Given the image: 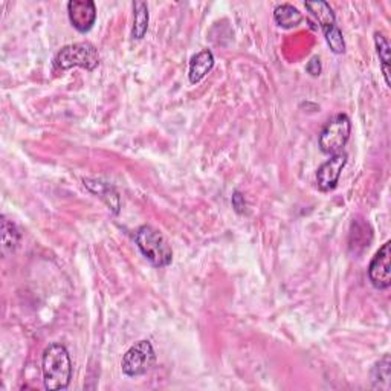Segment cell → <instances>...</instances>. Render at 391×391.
I'll use <instances>...</instances> for the list:
<instances>
[{
    "mask_svg": "<svg viewBox=\"0 0 391 391\" xmlns=\"http://www.w3.org/2000/svg\"><path fill=\"white\" fill-rule=\"evenodd\" d=\"M45 388L66 390L72 379V362L68 348L61 344L47 346L42 359Z\"/></svg>",
    "mask_w": 391,
    "mask_h": 391,
    "instance_id": "1",
    "label": "cell"
},
{
    "mask_svg": "<svg viewBox=\"0 0 391 391\" xmlns=\"http://www.w3.org/2000/svg\"><path fill=\"white\" fill-rule=\"evenodd\" d=\"M135 242H137L139 251L144 254V257L153 266L165 268L171 263V246L167 242V238L153 227L142 225L141 228H138L137 234H135Z\"/></svg>",
    "mask_w": 391,
    "mask_h": 391,
    "instance_id": "2",
    "label": "cell"
},
{
    "mask_svg": "<svg viewBox=\"0 0 391 391\" xmlns=\"http://www.w3.org/2000/svg\"><path fill=\"white\" fill-rule=\"evenodd\" d=\"M100 60L101 57L97 47L89 42H82L61 47L55 57V66L61 70H68L70 68L93 70L100 65Z\"/></svg>",
    "mask_w": 391,
    "mask_h": 391,
    "instance_id": "3",
    "label": "cell"
},
{
    "mask_svg": "<svg viewBox=\"0 0 391 391\" xmlns=\"http://www.w3.org/2000/svg\"><path fill=\"white\" fill-rule=\"evenodd\" d=\"M352 132V123L347 115L339 114L327 121L324 129L320 133V148L325 155H337L350 138Z\"/></svg>",
    "mask_w": 391,
    "mask_h": 391,
    "instance_id": "4",
    "label": "cell"
},
{
    "mask_svg": "<svg viewBox=\"0 0 391 391\" xmlns=\"http://www.w3.org/2000/svg\"><path fill=\"white\" fill-rule=\"evenodd\" d=\"M153 362H155L153 346H151L150 341L142 339L127 350L123 358L121 369L124 374H127V376L130 378L141 376V374H146L151 369Z\"/></svg>",
    "mask_w": 391,
    "mask_h": 391,
    "instance_id": "5",
    "label": "cell"
},
{
    "mask_svg": "<svg viewBox=\"0 0 391 391\" xmlns=\"http://www.w3.org/2000/svg\"><path fill=\"white\" fill-rule=\"evenodd\" d=\"M391 243L385 242L382 248L374 255L370 266H369V277L371 284L376 289H387L391 284Z\"/></svg>",
    "mask_w": 391,
    "mask_h": 391,
    "instance_id": "6",
    "label": "cell"
},
{
    "mask_svg": "<svg viewBox=\"0 0 391 391\" xmlns=\"http://www.w3.org/2000/svg\"><path fill=\"white\" fill-rule=\"evenodd\" d=\"M68 14L70 23L79 33L91 31L97 20V8L92 0H70L68 3Z\"/></svg>",
    "mask_w": 391,
    "mask_h": 391,
    "instance_id": "7",
    "label": "cell"
},
{
    "mask_svg": "<svg viewBox=\"0 0 391 391\" xmlns=\"http://www.w3.org/2000/svg\"><path fill=\"white\" fill-rule=\"evenodd\" d=\"M346 164H347L346 153L339 151V153H337V155H332L329 161H325L320 169H318L316 183H318V187H320V190L330 191L337 187V183L341 176V171L346 167Z\"/></svg>",
    "mask_w": 391,
    "mask_h": 391,
    "instance_id": "8",
    "label": "cell"
},
{
    "mask_svg": "<svg viewBox=\"0 0 391 391\" xmlns=\"http://www.w3.org/2000/svg\"><path fill=\"white\" fill-rule=\"evenodd\" d=\"M84 185L89 188L93 194L100 196L115 214L119 213V206H121V202H119V194H118V191L110 185V183L98 181V179H84Z\"/></svg>",
    "mask_w": 391,
    "mask_h": 391,
    "instance_id": "9",
    "label": "cell"
},
{
    "mask_svg": "<svg viewBox=\"0 0 391 391\" xmlns=\"http://www.w3.org/2000/svg\"><path fill=\"white\" fill-rule=\"evenodd\" d=\"M213 66H214V55L211 51L205 49L197 52L196 55L191 57L190 61V74H188L190 82L193 84L199 83L213 69Z\"/></svg>",
    "mask_w": 391,
    "mask_h": 391,
    "instance_id": "10",
    "label": "cell"
},
{
    "mask_svg": "<svg viewBox=\"0 0 391 391\" xmlns=\"http://www.w3.org/2000/svg\"><path fill=\"white\" fill-rule=\"evenodd\" d=\"M274 19L278 26L291 29L298 26L302 22V14L295 6L289 3H283V5H278L274 10Z\"/></svg>",
    "mask_w": 391,
    "mask_h": 391,
    "instance_id": "11",
    "label": "cell"
},
{
    "mask_svg": "<svg viewBox=\"0 0 391 391\" xmlns=\"http://www.w3.org/2000/svg\"><path fill=\"white\" fill-rule=\"evenodd\" d=\"M306 10L312 17L320 23L321 29L335 25V13L332 6L324 0H315V2H306Z\"/></svg>",
    "mask_w": 391,
    "mask_h": 391,
    "instance_id": "12",
    "label": "cell"
},
{
    "mask_svg": "<svg viewBox=\"0 0 391 391\" xmlns=\"http://www.w3.org/2000/svg\"><path fill=\"white\" fill-rule=\"evenodd\" d=\"M133 28H132V37L141 40L147 33L148 28V5L146 2H135L133 3Z\"/></svg>",
    "mask_w": 391,
    "mask_h": 391,
    "instance_id": "13",
    "label": "cell"
},
{
    "mask_svg": "<svg viewBox=\"0 0 391 391\" xmlns=\"http://www.w3.org/2000/svg\"><path fill=\"white\" fill-rule=\"evenodd\" d=\"M0 231H2V233H0L2 234V252L3 255H6L17 248L20 240V233L19 229L15 228L14 223L8 220L6 217H2V227H0Z\"/></svg>",
    "mask_w": 391,
    "mask_h": 391,
    "instance_id": "14",
    "label": "cell"
},
{
    "mask_svg": "<svg viewBox=\"0 0 391 391\" xmlns=\"http://www.w3.org/2000/svg\"><path fill=\"white\" fill-rule=\"evenodd\" d=\"M390 356L385 355L382 359L374 364L371 370L373 387L379 390H390Z\"/></svg>",
    "mask_w": 391,
    "mask_h": 391,
    "instance_id": "15",
    "label": "cell"
},
{
    "mask_svg": "<svg viewBox=\"0 0 391 391\" xmlns=\"http://www.w3.org/2000/svg\"><path fill=\"white\" fill-rule=\"evenodd\" d=\"M374 43H376V51L382 63V70H384L387 86H390V43L382 33L374 34Z\"/></svg>",
    "mask_w": 391,
    "mask_h": 391,
    "instance_id": "16",
    "label": "cell"
},
{
    "mask_svg": "<svg viewBox=\"0 0 391 391\" xmlns=\"http://www.w3.org/2000/svg\"><path fill=\"white\" fill-rule=\"evenodd\" d=\"M323 33H324L327 45L330 46V49L335 54H344L346 52L344 37H342V33H341L339 28L337 25L329 26V28H324Z\"/></svg>",
    "mask_w": 391,
    "mask_h": 391,
    "instance_id": "17",
    "label": "cell"
},
{
    "mask_svg": "<svg viewBox=\"0 0 391 391\" xmlns=\"http://www.w3.org/2000/svg\"><path fill=\"white\" fill-rule=\"evenodd\" d=\"M233 206L236 208L237 213H245L246 211V202H245V197L242 196V193H238L236 191L234 196H233Z\"/></svg>",
    "mask_w": 391,
    "mask_h": 391,
    "instance_id": "18",
    "label": "cell"
},
{
    "mask_svg": "<svg viewBox=\"0 0 391 391\" xmlns=\"http://www.w3.org/2000/svg\"><path fill=\"white\" fill-rule=\"evenodd\" d=\"M307 72L312 77H318L321 74V63H320V59L318 57H314L312 60L309 61V65H307Z\"/></svg>",
    "mask_w": 391,
    "mask_h": 391,
    "instance_id": "19",
    "label": "cell"
}]
</instances>
